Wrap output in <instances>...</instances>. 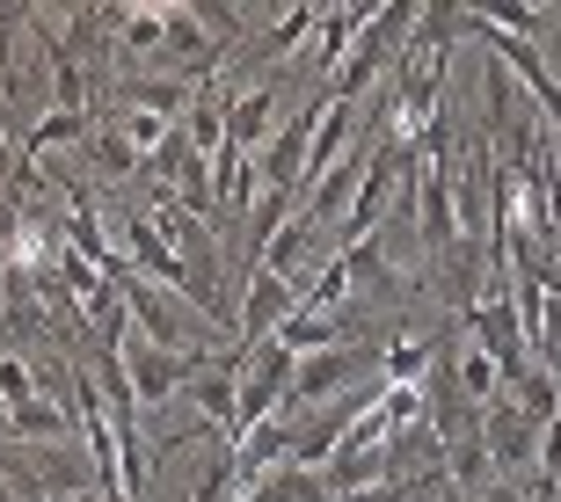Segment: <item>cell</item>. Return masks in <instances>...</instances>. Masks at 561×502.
<instances>
[{
	"instance_id": "16",
	"label": "cell",
	"mask_w": 561,
	"mask_h": 502,
	"mask_svg": "<svg viewBox=\"0 0 561 502\" xmlns=\"http://www.w3.org/2000/svg\"><path fill=\"white\" fill-rule=\"evenodd\" d=\"M343 270H351V292H379V299H394V292H416L409 277L379 255V241H357V248H343Z\"/></svg>"
},
{
	"instance_id": "18",
	"label": "cell",
	"mask_w": 561,
	"mask_h": 502,
	"mask_svg": "<svg viewBox=\"0 0 561 502\" xmlns=\"http://www.w3.org/2000/svg\"><path fill=\"white\" fill-rule=\"evenodd\" d=\"M73 139H95V117H73V109H37L30 125V153H51V147H73Z\"/></svg>"
},
{
	"instance_id": "15",
	"label": "cell",
	"mask_w": 561,
	"mask_h": 502,
	"mask_svg": "<svg viewBox=\"0 0 561 502\" xmlns=\"http://www.w3.org/2000/svg\"><path fill=\"white\" fill-rule=\"evenodd\" d=\"M431 364H437L431 335H394V342H379V378H387V386H423Z\"/></svg>"
},
{
	"instance_id": "10",
	"label": "cell",
	"mask_w": 561,
	"mask_h": 502,
	"mask_svg": "<svg viewBox=\"0 0 561 502\" xmlns=\"http://www.w3.org/2000/svg\"><path fill=\"white\" fill-rule=\"evenodd\" d=\"M110 103H125V109H146V117H168V125H183L190 103H197V87H190V81H168V73H125V81H110Z\"/></svg>"
},
{
	"instance_id": "19",
	"label": "cell",
	"mask_w": 561,
	"mask_h": 502,
	"mask_svg": "<svg viewBox=\"0 0 561 502\" xmlns=\"http://www.w3.org/2000/svg\"><path fill=\"white\" fill-rule=\"evenodd\" d=\"M110 125L131 139V153H139V161H153V153L168 147V131H175L168 117H146V109H110Z\"/></svg>"
},
{
	"instance_id": "7",
	"label": "cell",
	"mask_w": 561,
	"mask_h": 502,
	"mask_svg": "<svg viewBox=\"0 0 561 502\" xmlns=\"http://www.w3.org/2000/svg\"><path fill=\"white\" fill-rule=\"evenodd\" d=\"M373 153H379V131H373V139H357V147H351L343 161L329 167V175H321V183L307 189V205H299V219H307L313 233L329 226V219L343 226V211H351V197H357V183H365V167H373Z\"/></svg>"
},
{
	"instance_id": "14",
	"label": "cell",
	"mask_w": 561,
	"mask_h": 502,
	"mask_svg": "<svg viewBox=\"0 0 561 502\" xmlns=\"http://www.w3.org/2000/svg\"><path fill=\"white\" fill-rule=\"evenodd\" d=\"M8 437H15V444H51V437H73V408H59L51 394L22 400V408H8Z\"/></svg>"
},
{
	"instance_id": "5",
	"label": "cell",
	"mask_w": 561,
	"mask_h": 502,
	"mask_svg": "<svg viewBox=\"0 0 561 502\" xmlns=\"http://www.w3.org/2000/svg\"><path fill=\"white\" fill-rule=\"evenodd\" d=\"M153 66H161L168 81L211 87V81H219V66H227V44L197 22V8H168V37H161V51H153Z\"/></svg>"
},
{
	"instance_id": "12",
	"label": "cell",
	"mask_w": 561,
	"mask_h": 502,
	"mask_svg": "<svg viewBox=\"0 0 561 502\" xmlns=\"http://www.w3.org/2000/svg\"><path fill=\"white\" fill-rule=\"evenodd\" d=\"M503 386H511V372H503V364L481 350V342H467V350L453 357V394H459V400H474V408H496Z\"/></svg>"
},
{
	"instance_id": "3",
	"label": "cell",
	"mask_w": 561,
	"mask_h": 502,
	"mask_svg": "<svg viewBox=\"0 0 561 502\" xmlns=\"http://www.w3.org/2000/svg\"><path fill=\"white\" fill-rule=\"evenodd\" d=\"M125 320H131L139 342H161V350H205V328H211L197 306H183L175 292L146 284V277H131V284H125Z\"/></svg>"
},
{
	"instance_id": "13",
	"label": "cell",
	"mask_w": 561,
	"mask_h": 502,
	"mask_svg": "<svg viewBox=\"0 0 561 502\" xmlns=\"http://www.w3.org/2000/svg\"><path fill=\"white\" fill-rule=\"evenodd\" d=\"M373 22V8H321V30H313V66L335 81V66L351 59V44H357V30Z\"/></svg>"
},
{
	"instance_id": "22",
	"label": "cell",
	"mask_w": 561,
	"mask_h": 502,
	"mask_svg": "<svg viewBox=\"0 0 561 502\" xmlns=\"http://www.w3.org/2000/svg\"><path fill=\"white\" fill-rule=\"evenodd\" d=\"M474 502H533V495H525V488L518 481H496V488H481V495Z\"/></svg>"
},
{
	"instance_id": "1",
	"label": "cell",
	"mask_w": 561,
	"mask_h": 502,
	"mask_svg": "<svg viewBox=\"0 0 561 502\" xmlns=\"http://www.w3.org/2000/svg\"><path fill=\"white\" fill-rule=\"evenodd\" d=\"M416 15H423V8H373V22H365V30H357V44H351V59L335 66V81H329L335 103H357V95H365L387 66H401Z\"/></svg>"
},
{
	"instance_id": "6",
	"label": "cell",
	"mask_w": 561,
	"mask_h": 502,
	"mask_svg": "<svg viewBox=\"0 0 561 502\" xmlns=\"http://www.w3.org/2000/svg\"><path fill=\"white\" fill-rule=\"evenodd\" d=\"M285 314H299V284L271 270H249V292H241V314H233V335H241L233 350H263Z\"/></svg>"
},
{
	"instance_id": "8",
	"label": "cell",
	"mask_w": 561,
	"mask_h": 502,
	"mask_svg": "<svg viewBox=\"0 0 561 502\" xmlns=\"http://www.w3.org/2000/svg\"><path fill=\"white\" fill-rule=\"evenodd\" d=\"M277 131H285V125H277V81L233 87V103H227V147L249 153V161H263Z\"/></svg>"
},
{
	"instance_id": "17",
	"label": "cell",
	"mask_w": 561,
	"mask_h": 502,
	"mask_svg": "<svg viewBox=\"0 0 561 502\" xmlns=\"http://www.w3.org/2000/svg\"><path fill=\"white\" fill-rule=\"evenodd\" d=\"M88 161H95V175H103V183H125V175H139V167H146L139 153H131V139L110 125V117L95 125V139H88Z\"/></svg>"
},
{
	"instance_id": "20",
	"label": "cell",
	"mask_w": 561,
	"mask_h": 502,
	"mask_svg": "<svg viewBox=\"0 0 561 502\" xmlns=\"http://www.w3.org/2000/svg\"><path fill=\"white\" fill-rule=\"evenodd\" d=\"M313 30H321V8H291L271 37H263V51H255V59H277V51H291V44H307Z\"/></svg>"
},
{
	"instance_id": "2",
	"label": "cell",
	"mask_w": 561,
	"mask_h": 502,
	"mask_svg": "<svg viewBox=\"0 0 561 502\" xmlns=\"http://www.w3.org/2000/svg\"><path fill=\"white\" fill-rule=\"evenodd\" d=\"M117 357H125V378H131L139 416H161L168 400H183L190 378L211 364V350H161V342H139V335H125V342H117Z\"/></svg>"
},
{
	"instance_id": "21",
	"label": "cell",
	"mask_w": 561,
	"mask_h": 502,
	"mask_svg": "<svg viewBox=\"0 0 561 502\" xmlns=\"http://www.w3.org/2000/svg\"><path fill=\"white\" fill-rule=\"evenodd\" d=\"M0 400H8V408L37 400V372H30V357H22V350H0Z\"/></svg>"
},
{
	"instance_id": "4",
	"label": "cell",
	"mask_w": 561,
	"mask_h": 502,
	"mask_svg": "<svg viewBox=\"0 0 561 502\" xmlns=\"http://www.w3.org/2000/svg\"><path fill=\"white\" fill-rule=\"evenodd\" d=\"M139 175H146L153 189H168V197H175V205H183L190 219H211V211H219V167H211L205 153H197V147L183 139V125L168 131V147L153 153V161H146Z\"/></svg>"
},
{
	"instance_id": "23",
	"label": "cell",
	"mask_w": 561,
	"mask_h": 502,
	"mask_svg": "<svg viewBox=\"0 0 561 502\" xmlns=\"http://www.w3.org/2000/svg\"><path fill=\"white\" fill-rule=\"evenodd\" d=\"M554 81H561V73H554Z\"/></svg>"
},
{
	"instance_id": "9",
	"label": "cell",
	"mask_w": 561,
	"mask_h": 502,
	"mask_svg": "<svg viewBox=\"0 0 561 502\" xmlns=\"http://www.w3.org/2000/svg\"><path fill=\"white\" fill-rule=\"evenodd\" d=\"M241 364H249V350H233V357H211L205 372L190 378V408H197V422H205L211 437L227 444V430H233V400H241Z\"/></svg>"
},
{
	"instance_id": "11",
	"label": "cell",
	"mask_w": 561,
	"mask_h": 502,
	"mask_svg": "<svg viewBox=\"0 0 561 502\" xmlns=\"http://www.w3.org/2000/svg\"><path fill=\"white\" fill-rule=\"evenodd\" d=\"M95 15L117 37V51H131V59H153L168 37V8H95Z\"/></svg>"
}]
</instances>
